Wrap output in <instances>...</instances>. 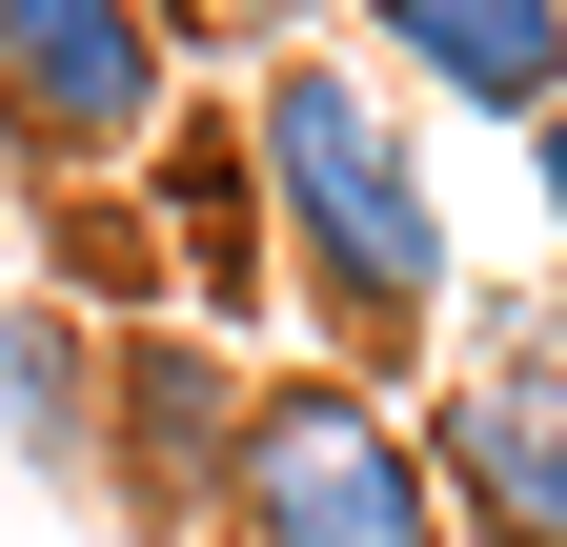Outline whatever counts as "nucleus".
<instances>
[{"label": "nucleus", "instance_id": "9", "mask_svg": "<svg viewBox=\"0 0 567 547\" xmlns=\"http://www.w3.org/2000/svg\"><path fill=\"white\" fill-rule=\"evenodd\" d=\"M163 21H264V0H163Z\"/></svg>", "mask_w": 567, "mask_h": 547}, {"label": "nucleus", "instance_id": "8", "mask_svg": "<svg viewBox=\"0 0 567 547\" xmlns=\"http://www.w3.org/2000/svg\"><path fill=\"white\" fill-rule=\"evenodd\" d=\"M527 183H547V224H567V102H547V122H527Z\"/></svg>", "mask_w": 567, "mask_h": 547}, {"label": "nucleus", "instance_id": "3", "mask_svg": "<svg viewBox=\"0 0 567 547\" xmlns=\"http://www.w3.org/2000/svg\"><path fill=\"white\" fill-rule=\"evenodd\" d=\"M163 102H183V21L163 0H0V143H21L41 183L142 163Z\"/></svg>", "mask_w": 567, "mask_h": 547}, {"label": "nucleus", "instance_id": "4", "mask_svg": "<svg viewBox=\"0 0 567 547\" xmlns=\"http://www.w3.org/2000/svg\"><path fill=\"white\" fill-rule=\"evenodd\" d=\"M425 466H446V527L466 547H567V345H466L425 385Z\"/></svg>", "mask_w": 567, "mask_h": 547}, {"label": "nucleus", "instance_id": "7", "mask_svg": "<svg viewBox=\"0 0 567 547\" xmlns=\"http://www.w3.org/2000/svg\"><path fill=\"white\" fill-rule=\"evenodd\" d=\"M0 466L21 487H102V324L82 305H0Z\"/></svg>", "mask_w": 567, "mask_h": 547}, {"label": "nucleus", "instance_id": "2", "mask_svg": "<svg viewBox=\"0 0 567 547\" xmlns=\"http://www.w3.org/2000/svg\"><path fill=\"white\" fill-rule=\"evenodd\" d=\"M224 527H244V547H466V527H446V466H425V426H405L385 385H344V365H305V385H264V405H244Z\"/></svg>", "mask_w": 567, "mask_h": 547}, {"label": "nucleus", "instance_id": "1", "mask_svg": "<svg viewBox=\"0 0 567 547\" xmlns=\"http://www.w3.org/2000/svg\"><path fill=\"white\" fill-rule=\"evenodd\" d=\"M244 183H264V244L305 264L344 385H365L385 345H425V324H446V203H425V143H405V102L365 82V61H324V41L264 61V102H244Z\"/></svg>", "mask_w": 567, "mask_h": 547}, {"label": "nucleus", "instance_id": "10", "mask_svg": "<svg viewBox=\"0 0 567 547\" xmlns=\"http://www.w3.org/2000/svg\"><path fill=\"white\" fill-rule=\"evenodd\" d=\"M547 345H567V305H547Z\"/></svg>", "mask_w": 567, "mask_h": 547}, {"label": "nucleus", "instance_id": "6", "mask_svg": "<svg viewBox=\"0 0 567 547\" xmlns=\"http://www.w3.org/2000/svg\"><path fill=\"white\" fill-rule=\"evenodd\" d=\"M365 41L466 122H547L567 102V0H365Z\"/></svg>", "mask_w": 567, "mask_h": 547}, {"label": "nucleus", "instance_id": "5", "mask_svg": "<svg viewBox=\"0 0 567 547\" xmlns=\"http://www.w3.org/2000/svg\"><path fill=\"white\" fill-rule=\"evenodd\" d=\"M244 365L203 345V324H142V345H102V487L163 507V527H224V466H244Z\"/></svg>", "mask_w": 567, "mask_h": 547}]
</instances>
